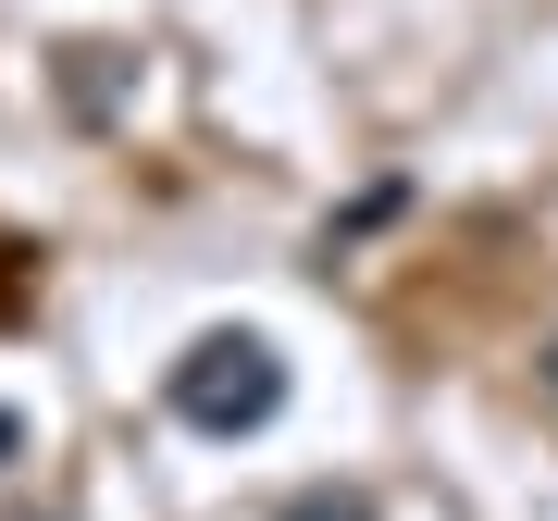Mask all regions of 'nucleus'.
Wrapping results in <instances>:
<instances>
[{"instance_id": "1", "label": "nucleus", "mask_w": 558, "mask_h": 521, "mask_svg": "<svg viewBox=\"0 0 558 521\" xmlns=\"http://www.w3.org/2000/svg\"><path fill=\"white\" fill-rule=\"evenodd\" d=\"M161 398H174L186 435H260V422L286 410V361H274V336H248V323H211V336L174 361Z\"/></svg>"}, {"instance_id": "5", "label": "nucleus", "mask_w": 558, "mask_h": 521, "mask_svg": "<svg viewBox=\"0 0 558 521\" xmlns=\"http://www.w3.org/2000/svg\"><path fill=\"white\" fill-rule=\"evenodd\" d=\"M546 385H558V336H546Z\"/></svg>"}, {"instance_id": "2", "label": "nucleus", "mask_w": 558, "mask_h": 521, "mask_svg": "<svg viewBox=\"0 0 558 521\" xmlns=\"http://www.w3.org/2000/svg\"><path fill=\"white\" fill-rule=\"evenodd\" d=\"M124 75H137V62H124V50H62V100H75L87 124H100V112L124 100Z\"/></svg>"}, {"instance_id": "6", "label": "nucleus", "mask_w": 558, "mask_h": 521, "mask_svg": "<svg viewBox=\"0 0 558 521\" xmlns=\"http://www.w3.org/2000/svg\"><path fill=\"white\" fill-rule=\"evenodd\" d=\"M50 521H62V509H50Z\"/></svg>"}, {"instance_id": "4", "label": "nucleus", "mask_w": 558, "mask_h": 521, "mask_svg": "<svg viewBox=\"0 0 558 521\" xmlns=\"http://www.w3.org/2000/svg\"><path fill=\"white\" fill-rule=\"evenodd\" d=\"M13 460H25V422H13V410H0V472H13Z\"/></svg>"}, {"instance_id": "3", "label": "nucleus", "mask_w": 558, "mask_h": 521, "mask_svg": "<svg viewBox=\"0 0 558 521\" xmlns=\"http://www.w3.org/2000/svg\"><path fill=\"white\" fill-rule=\"evenodd\" d=\"M286 521H373L360 484H311V497H286Z\"/></svg>"}]
</instances>
